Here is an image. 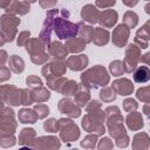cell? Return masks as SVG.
<instances>
[{"instance_id": "14", "label": "cell", "mask_w": 150, "mask_h": 150, "mask_svg": "<svg viewBox=\"0 0 150 150\" xmlns=\"http://www.w3.org/2000/svg\"><path fill=\"white\" fill-rule=\"evenodd\" d=\"M61 142L56 136H40L35 139L32 148L34 149H43V150H55L60 149Z\"/></svg>"}, {"instance_id": "41", "label": "cell", "mask_w": 150, "mask_h": 150, "mask_svg": "<svg viewBox=\"0 0 150 150\" xmlns=\"http://www.w3.org/2000/svg\"><path fill=\"white\" fill-rule=\"evenodd\" d=\"M43 129L47 131V132H57L59 129H60V124H59V120L56 118H47L45 122H43Z\"/></svg>"}, {"instance_id": "63", "label": "cell", "mask_w": 150, "mask_h": 150, "mask_svg": "<svg viewBox=\"0 0 150 150\" xmlns=\"http://www.w3.org/2000/svg\"><path fill=\"white\" fill-rule=\"evenodd\" d=\"M149 127H150V124H149ZM149 131H150V130H149Z\"/></svg>"}, {"instance_id": "62", "label": "cell", "mask_w": 150, "mask_h": 150, "mask_svg": "<svg viewBox=\"0 0 150 150\" xmlns=\"http://www.w3.org/2000/svg\"><path fill=\"white\" fill-rule=\"evenodd\" d=\"M144 1H150V0H144Z\"/></svg>"}, {"instance_id": "32", "label": "cell", "mask_w": 150, "mask_h": 150, "mask_svg": "<svg viewBox=\"0 0 150 150\" xmlns=\"http://www.w3.org/2000/svg\"><path fill=\"white\" fill-rule=\"evenodd\" d=\"M9 69L15 74H21L25 70V61L19 55H11L8 59Z\"/></svg>"}, {"instance_id": "12", "label": "cell", "mask_w": 150, "mask_h": 150, "mask_svg": "<svg viewBox=\"0 0 150 150\" xmlns=\"http://www.w3.org/2000/svg\"><path fill=\"white\" fill-rule=\"evenodd\" d=\"M57 109L61 114H64L66 116H68L70 118H76V117L81 116V107H79L75 103V101H73L68 96H66L59 101Z\"/></svg>"}, {"instance_id": "47", "label": "cell", "mask_w": 150, "mask_h": 150, "mask_svg": "<svg viewBox=\"0 0 150 150\" xmlns=\"http://www.w3.org/2000/svg\"><path fill=\"white\" fill-rule=\"evenodd\" d=\"M29 39H30V32H29V30L20 32L19 35L16 36V45H18V47L26 46V43L28 42Z\"/></svg>"}, {"instance_id": "42", "label": "cell", "mask_w": 150, "mask_h": 150, "mask_svg": "<svg viewBox=\"0 0 150 150\" xmlns=\"http://www.w3.org/2000/svg\"><path fill=\"white\" fill-rule=\"evenodd\" d=\"M136 98L139 100L143 103L150 102V86L146 87H141L136 91Z\"/></svg>"}, {"instance_id": "54", "label": "cell", "mask_w": 150, "mask_h": 150, "mask_svg": "<svg viewBox=\"0 0 150 150\" xmlns=\"http://www.w3.org/2000/svg\"><path fill=\"white\" fill-rule=\"evenodd\" d=\"M134 43H136L141 49H146V48L149 47V42H148V41L142 40V39L137 38V36H135V38H134Z\"/></svg>"}, {"instance_id": "24", "label": "cell", "mask_w": 150, "mask_h": 150, "mask_svg": "<svg viewBox=\"0 0 150 150\" xmlns=\"http://www.w3.org/2000/svg\"><path fill=\"white\" fill-rule=\"evenodd\" d=\"M110 33L103 28V27H96L94 29V33H93V42L94 45L98 46V47H102V46H105L109 40H110Z\"/></svg>"}, {"instance_id": "28", "label": "cell", "mask_w": 150, "mask_h": 150, "mask_svg": "<svg viewBox=\"0 0 150 150\" xmlns=\"http://www.w3.org/2000/svg\"><path fill=\"white\" fill-rule=\"evenodd\" d=\"M132 79L136 83H145L150 80V68L146 66H137L132 73Z\"/></svg>"}, {"instance_id": "15", "label": "cell", "mask_w": 150, "mask_h": 150, "mask_svg": "<svg viewBox=\"0 0 150 150\" xmlns=\"http://www.w3.org/2000/svg\"><path fill=\"white\" fill-rule=\"evenodd\" d=\"M111 87L114 88L116 94L121 95V96H129L135 90L134 83L131 82V80H129L127 77H122V79H117V80L112 81Z\"/></svg>"}, {"instance_id": "51", "label": "cell", "mask_w": 150, "mask_h": 150, "mask_svg": "<svg viewBox=\"0 0 150 150\" xmlns=\"http://www.w3.org/2000/svg\"><path fill=\"white\" fill-rule=\"evenodd\" d=\"M11 79V69L9 67L6 66H1L0 67V82L4 83L5 81Z\"/></svg>"}, {"instance_id": "48", "label": "cell", "mask_w": 150, "mask_h": 150, "mask_svg": "<svg viewBox=\"0 0 150 150\" xmlns=\"http://www.w3.org/2000/svg\"><path fill=\"white\" fill-rule=\"evenodd\" d=\"M114 148V143L109 137H102L97 142V149L100 150H110Z\"/></svg>"}, {"instance_id": "2", "label": "cell", "mask_w": 150, "mask_h": 150, "mask_svg": "<svg viewBox=\"0 0 150 150\" xmlns=\"http://www.w3.org/2000/svg\"><path fill=\"white\" fill-rule=\"evenodd\" d=\"M107 120L105 111L102 109L87 112L81 121V125L84 129V131L89 134H96L98 136H103L105 132V125L104 122Z\"/></svg>"}, {"instance_id": "46", "label": "cell", "mask_w": 150, "mask_h": 150, "mask_svg": "<svg viewBox=\"0 0 150 150\" xmlns=\"http://www.w3.org/2000/svg\"><path fill=\"white\" fill-rule=\"evenodd\" d=\"M138 108V103L136 100L131 98V97H128L123 101V109L127 111V112H131V111H135L136 109Z\"/></svg>"}, {"instance_id": "39", "label": "cell", "mask_w": 150, "mask_h": 150, "mask_svg": "<svg viewBox=\"0 0 150 150\" xmlns=\"http://www.w3.org/2000/svg\"><path fill=\"white\" fill-rule=\"evenodd\" d=\"M15 143H16V138L14 134L0 132V146L1 148H9V146L15 145Z\"/></svg>"}, {"instance_id": "43", "label": "cell", "mask_w": 150, "mask_h": 150, "mask_svg": "<svg viewBox=\"0 0 150 150\" xmlns=\"http://www.w3.org/2000/svg\"><path fill=\"white\" fill-rule=\"evenodd\" d=\"M34 102L30 88H21V104L25 107L30 105Z\"/></svg>"}, {"instance_id": "27", "label": "cell", "mask_w": 150, "mask_h": 150, "mask_svg": "<svg viewBox=\"0 0 150 150\" xmlns=\"http://www.w3.org/2000/svg\"><path fill=\"white\" fill-rule=\"evenodd\" d=\"M86 46H87V42L81 38L75 36V38L66 40V47L69 50V53H73V54H77V53L83 52L86 49Z\"/></svg>"}, {"instance_id": "50", "label": "cell", "mask_w": 150, "mask_h": 150, "mask_svg": "<svg viewBox=\"0 0 150 150\" xmlns=\"http://www.w3.org/2000/svg\"><path fill=\"white\" fill-rule=\"evenodd\" d=\"M115 4H116V0H95V6L97 8H102V9L110 8V7L115 6Z\"/></svg>"}, {"instance_id": "16", "label": "cell", "mask_w": 150, "mask_h": 150, "mask_svg": "<svg viewBox=\"0 0 150 150\" xmlns=\"http://www.w3.org/2000/svg\"><path fill=\"white\" fill-rule=\"evenodd\" d=\"M67 67L73 71H82L84 68H87L89 63V59L86 54H79V55H71L67 57Z\"/></svg>"}, {"instance_id": "49", "label": "cell", "mask_w": 150, "mask_h": 150, "mask_svg": "<svg viewBox=\"0 0 150 150\" xmlns=\"http://www.w3.org/2000/svg\"><path fill=\"white\" fill-rule=\"evenodd\" d=\"M102 109V103L97 100H90L88 102V104L86 105V111L87 112H91V111H96Z\"/></svg>"}, {"instance_id": "34", "label": "cell", "mask_w": 150, "mask_h": 150, "mask_svg": "<svg viewBox=\"0 0 150 150\" xmlns=\"http://www.w3.org/2000/svg\"><path fill=\"white\" fill-rule=\"evenodd\" d=\"M116 96H117V94H116V91L114 90L112 87H107V86L105 87H102V89L100 91V98L104 103H111V102H114L116 100Z\"/></svg>"}, {"instance_id": "55", "label": "cell", "mask_w": 150, "mask_h": 150, "mask_svg": "<svg viewBox=\"0 0 150 150\" xmlns=\"http://www.w3.org/2000/svg\"><path fill=\"white\" fill-rule=\"evenodd\" d=\"M8 55H7V52L5 49H1L0 50V66H5V63L8 61Z\"/></svg>"}, {"instance_id": "22", "label": "cell", "mask_w": 150, "mask_h": 150, "mask_svg": "<svg viewBox=\"0 0 150 150\" xmlns=\"http://www.w3.org/2000/svg\"><path fill=\"white\" fill-rule=\"evenodd\" d=\"M36 139V131L33 128H23L19 134V145L21 146H33Z\"/></svg>"}, {"instance_id": "3", "label": "cell", "mask_w": 150, "mask_h": 150, "mask_svg": "<svg viewBox=\"0 0 150 150\" xmlns=\"http://www.w3.org/2000/svg\"><path fill=\"white\" fill-rule=\"evenodd\" d=\"M20 25V19L16 15L2 14L0 18V46L2 47L6 42H12L16 38L18 27Z\"/></svg>"}, {"instance_id": "35", "label": "cell", "mask_w": 150, "mask_h": 150, "mask_svg": "<svg viewBox=\"0 0 150 150\" xmlns=\"http://www.w3.org/2000/svg\"><path fill=\"white\" fill-rule=\"evenodd\" d=\"M67 81V79L64 76H57V77H50V79H47L46 80V83H47V87L56 93H60L62 86L64 84V82Z\"/></svg>"}, {"instance_id": "18", "label": "cell", "mask_w": 150, "mask_h": 150, "mask_svg": "<svg viewBox=\"0 0 150 150\" xmlns=\"http://www.w3.org/2000/svg\"><path fill=\"white\" fill-rule=\"evenodd\" d=\"M47 48L49 55L55 60H66L69 54V50L67 49L66 45H63L61 41H52Z\"/></svg>"}, {"instance_id": "19", "label": "cell", "mask_w": 150, "mask_h": 150, "mask_svg": "<svg viewBox=\"0 0 150 150\" xmlns=\"http://www.w3.org/2000/svg\"><path fill=\"white\" fill-rule=\"evenodd\" d=\"M118 20V13L115 9H104L100 14L98 23L103 28H112Z\"/></svg>"}, {"instance_id": "29", "label": "cell", "mask_w": 150, "mask_h": 150, "mask_svg": "<svg viewBox=\"0 0 150 150\" xmlns=\"http://www.w3.org/2000/svg\"><path fill=\"white\" fill-rule=\"evenodd\" d=\"M77 27H79L77 35L81 39H83L87 43L93 42V33H94V29L95 28L93 26H90V25H86L83 20L80 21V22H77Z\"/></svg>"}, {"instance_id": "45", "label": "cell", "mask_w": 150, "mask_h": 150, "mask_svg": "<svg viewBox=\"0 0 150 150\" xmlns=\"http://www.w3.org/2000/svg\"><path fill=\"white\" fill-rule=\"evenodd\" d=\"M26 84H27L28 88L34 89V88H36V87L43 86V82H42V80H41L39 76H36V75H28V76L26 77Z\"/></svg>"}, {"instance_id": "13", "label": "cell", "mask_w": 150, "mask_h": 150, "mask_svg": "<svg viewBox=\"0 0 150 150\" xmlns=\"http://www.w3.org/2000/svg\"><path fill=\"white\" fill-rule=\"evenodd\" d=\"M129 36H130V28L128 26H125L124 23H120L112 30L111 41L116 47L122 48V47L127 46Z\"/></svg>"}, {"instance_id": "40", "label": "cell", "mask_w": 150, "mask_h": 150, "mask_svg": "<svg viewBox=\"0 0 150 150\" xmlns=\"http://www.w3.org/2000/svg\"><path fill=\"white\" fill-rule=\"evenodd\" d=\"M135 36H137V38H139V39H142V40H145V41H148V42L150 41V19L146 20L145 23H144L141 28L137 29Z\"/></svg>"}, {"instance_id": "8", "label": "cell", "mask_w": 150, "mask_h": 150, "mask_svg": "<svg viewBox=\"0 0 150 150\" xmlns=\"http://www.w3.org/2000/svg\"><path fill=\"white\" fill-rule=\"evenodd\" d=\"M0 100L7 105L19 107L21 104V88H16L13 84H1Z\"/></svg>"}, {"instance_id": "44", "label": "cell", "mask_w": 150, "mask_h": 150, "mask_svg": "<svg viewBox=\"0 0 150 150\" xmlns=\"http://www.w3.org/2000/svg\"><path fill=\"white\" fill-rule=\"evenodd\" d=\"M33 109L35 110V112H36V115H38V117H39L40 120H43V118H46V117L49 115V107H48L47 104L38 103V104L34 105Z\"/></svg>"}, {"instance_id": "31", "label": "cell", "mask_w": 150, "mask_h": 150, "mask_svg": "<svg viewBox=\"0 0 150 150\" xmlns=\"http://www.w3.org/2000/svg\"><path fill=\"white\" fill-rule=\"evenodd\" d=\"M32 96H33L34 102L42 103V102H47L50 98V91L46 87L40 86V87L32 89Z\"/></svg>"}, {"instance_id": "20", "label": "cell", "mask_w": 150, "mask_h": 150, "mask_svg": "<svg viewBox=\"0 0 150 150\" xmlns=\"http://www.w3.org/2000/svg\"><path fill=\"white\" fill-rule=\"evenodd\" d=\"M125 124H127L128 129L131 130V131L141 130L144 127V121H143L142 114L136 111V110L131 111V112H128V115L125 117Z\"/></svg>"}, {"instance_id": "9", "label": "cell", "mask_w": 150, "mask_h": 150, "mask_svg": "<svg viewBox=\"0 0 150 150\" xmlns=\"http://www.w3.org/2000/svg\"><path fill=\"white\" fill-rule=\"evenodd\" d=\"M141 48L136 43H130L125 48V54L123 59V64L125 73L131 74L137 68V64L141 60Z\"/></svg>"}, {"instance_id": "23", "label": "cell", "mask_w": 150, "mask_h": 150, "mask_svg": "<svg viewBox=\"0 0 150 150\" xmlns=\"http://www.w3.org/2000/svg\"><path fill=\"white\" fill-rule=\"evenodd\" d=\"M131 146L134 150H146L150 148V136L146 132H137L134 138Z\"/></svg>"}, {"instance_id": "10", "label": "cell", "mask_w": 150, "mask_h": 150, "mask_svg": "<svg viewBox=\"0 0 150 150\" xmlns=\"http://www.w3.org/2000/svg\"><path fill=\"white\" fill-rule=\"evenodd\" d=\"M60 13L59 9L56 8H52V9H48L47 11V14H46V19L43 21V25H42V28H41V32L39 34V39L48 47V45L52 42L50 41V38H52V30L54 29V19L55 16Z\"/></svg>"}, {"instance_id": "52", "label": "cell", "mask_w": 150, "mask_h": 150, "mask_svg": "<svg viewBox=\"0 0 150 150\" xmlns=\"http://www.w3.org/2000/svg\"><path fill=\"white\" fill-rule=\"evenodd\" d=\"M56 4L57 0H39V5L43 9H52L56 6Z\"/></svg>"}, {"instance_id": "30", "label": "cell", "mask_w": 150, "mask_h": 150, "mask_svg": "<svg viewBox=\"0 0 150 150\" xmlns=\"http://www.w3.org/2000/svg\"><path fill=\"white\" fill-rule=\"evenodd\" d=\"M107 131L109 132V135L114 139H117V138H120L127 134V130H125L123 122H114V123L107 124Z\"/></svg>"}, {"instance_id": "57", "label": "cell", "mask_w": 150, "mask_h": 150, "mask_svg": "<svg viewBox=\"0 0 150 150\" xmlns=\"http://www.w3.org/2000/svg\"><path fill=\"white\" fill-rule=\"evenodd\" d=\"M139 0H122L123 5H125L127 7H135L138 4Z\"/></svg>"}, {"instance_id": "7", "label": "cell", "mask_w": 150, "mask_h": 150, "mask_svg": "<svg viewBox=\"0 0 150 150\" xmlns=\"http://www.w3.org/2000/svg\"><path fill=\"white\" fill-rule=\"evenodd\" d=\"M18 127L15 114L12 108L6 107L4 102L0 103V132L14 134Z\"/></svg>"}, {"instance_id": "4", "label": "cell", "mask_w": 150, "mask_h": 150, "mask_svg": "<svg viewBox=\"0 0 150 150\" xmlns=\"http://www.w3.org/2000/svg\"><path fill=\"white\" fill-rule=\"evenodd\" d=\"M26 52L30 56V61L34 64L41 66L48 62L50 55L46 52L47 46L39 39V38H30L26 43Z\"/></svg>"}, {"instance_id": "6", "label": "cell", "mask_w": 150, "mask_h": 150, "mask_svg": "<svg viewBox=\"0 0 150 150\" xmlns=\"http://www.w3.org/2000/svg\"><path fill=\"white\" fill-rule=\"evenodd\" d=\"M59 124H60L59 134H60V138L62 142L71 143V142H75L79 139L80 128L76 125V123L71 118L62 117L59 120Z\"/></svg>"}, {"instance_id": "5", "label": "cell", "mask_w": 150, "mask_h": 150, "mask_svg": "<svg viewBox=\"0 0 150 150\" xmlns=\"http://www.w3.org/2000/svg\"><path fill=\"white\" fill-rule=\"evenodd\" d=\"M54 32L60 40H68L77 35L79 27L77 23L67 20V18L56 15L54 19Z\"/></svg>"}, {"instance_id": "33", "label": "cell", "mask_w": 150, "mask_h": 150, "mask_svg": "<svg viewBox=\"0 0 150 150\" xmlns=\"http://www.w3.org/2000/svg\"><path fill=\"white\" fill-rule=\"evenodd\" d=\"M77 89H79V83L76 81H74V80H67L64 82V84L62 86V88L60 90V94H62L63 96L70 97V96H74L76 94Z\"/></svg>"}, {"instance_id": "53", "label": "cell", "mask_w": 150, "mask_h": 150, "mask_svg": "<svg viewBox=\"0 0 150 150\" xmlns=\"http://www.w3.org/2000/svg\"><path fill=\"white\" fill-rule=\"evenodd\" d=\"M115 141H116V145H117L118 148H127V146L129 145V143H130V138H129V136H128L127 134H125L124 136H122V137L115 139Z\"/></svg>"}, {"instance_id": "21", "label": "cell", "mask_w": 150, "mask_h": 150, "mask_svg": "<svg viewBox=\"0 0 150 150\" xmlns=\"http://www.w3.org/2000/svg\"><path fill=\"white\" fill-rule=\"evenodd\" d=\"M6 13L12 15H26L30 12V4L26 1H19V0H12L11 5L5 9Z\"/></svg>"}, {"instance_id": "26", "label": "cell", "mask_w": 150, "mask_h": 150, "mask_svg": "<svg viewBox=\"0 0 150 150\" xmlns=\"http://www.w3.org/2000/svg\"><path fill=\"white\" fill-rule=\"evenodd\" d=\"M74 97H75V103L79 107L83 108L90 101V89H88L87 87H84L81 83V84H79V89H77L76 94L74 95Z\"/></svg>"}, {"instance_id": "36", "label": "cell", "mask_w": 150, "mask_h": 150, "mask_svg": "<svg viewBox=\"0 0 150 150\" xmlns=\"http://www.w3.org/2000/svg\"><path fill=\"white\" fill-rule=\"evenodd\" d=\"M109 71L112 76H122L124 73H125V69H124V64H123V61L121 60H114L109 63Z\"/></svg>"}, {"instance_id": "17", "label": "cell", "mask_w": 150, "mask_h": 150, "mask_svg": "<svg viewBox=\"0 0 150 150\" xmlns=\"http://www.w3.org/2000/svg\"><path fill=\"white\" fill-rule=\"evenodd\" d=\"M101 12L97 9L96 6L91 4H87L81 9V19L84 22H88L89 25H95L98 22Z\"/></svg>"}, {"instance_id": "11", "label": "cell", "mask_w": 150, "mask_h": 150, "mask_svg": "<svg viewBox=\"0 0 150 150\" xmlns=\"http://www.w3.org/2000/svg\"><path fill=\"white\" fill-rule=\"evenodd\" d=\"M67 62H64L63 60H53L50 62H47L43 64L42 69H41V74L43 75V77L50 79V77H57V76H63L67 71Z\"/></svg>"}, {"instance_id": "37", "label": "cell", "mask_w": 150, "mask_h": 150, "mask_svg": "<svg viewBox=\"0 0 150 150\" xmlns=\"http://www.w3.org/2000/svg\"><path fill=\"white\" fill-rule=\"evenodd\" d=\"M138 20H139V18L134 11H127L123 15V23L125 26H128L130 29L135 28L138 25Z\"/></svg>"}, {"instance_id": "56", "label": "cell", "mask_w": 150, "mask_h": 150, "mask_svg": "<svg viewBox=\"0 0 150 150\" xmlns=\"http://www.w3.org/2000/svg\"><path fill=\"white\" fill-rule=\"evenodd\" d=\"M139 61H141L142 63H145V64L150 66V52H148V53H145V54H142Z\"/></svg>"}, {"instance_id": "60", "label": "cell", "mask_w": 150, "mask_h": 150, "mask_svg": "<svg viewBox=\"0 0 150 150\" xmlns=\"http://www.w3.org/2000/svg\"><path fill=\"white\" fill-rule=\"evenodd\" d=\"M144 11H145V13H146V14H149V15H150V2H148V4L144 6Z\"/></svg>"}, {"instance_id": "59", "label": "cell", "mask_w": 150, "mask_h": 150, "mask_svg": "<svg viewBox=\"0 0 150 150\" xmlns=\"http://www.w3.org/2000/svg\"><path fill=\"white\" fill-rule=\"evenodd\" d=\"M11 2H12V0H0V6H1V8L6 9L11 5Z\"/></svg>"}, {"instance_id": "61", "label": "cell", "mask_w": 150, "mask_h": 150, "mask_svg": "<svg viewBox=\"0 0 150 150\" xmlns=\"http://www.w3.org/2000/svg\"><path fill=\"white\" fill-rule=\"evenodd\" d=\"M23 1H26V2H28V4H34V2H36L38 0H23Z\"/></svg>"}, {"instance_id": "1", "label": "cell", "mask_w": 150, "mask_h": 150, "mask_svg": "<svg viewBox=\"0 0 150 150\" xmlns=\"http://www.w3.org/2000/svg\"><path fill=\"white\" fill-rule=\"evenodd\" d=\"M80 79L81 83L88 89H96L100 87H105L110 81V75L103 66L96 64L84 70Z\"/></svg>"}, {"instance_id": "58", "label": "cell", "mask_w": 150, "mask_h": 150, "mask_svg": "<svg viewBox=\"0 0 150 150\" xmlns=\"http://www.w3.org/2000/svg\"><path fill=\"white\" fill-rule=\"evenodd\" d=\"M143 114L146 116H150V102H146L143 105Z\"/></svg>"}, {"instance_id": "38", "label": "cell", "mask_w": 150, "mask_h": 150, "mask_svg": "<svg viewBox=\"0 0 150 150\" xmlns=\"http://www.w3.org/2000/svg\"><path fill=\"white\" fill-rule=\"evenodd\" d=\"M97 142H98V135L96 134H89L87 135L81 142L80 145L84 149H94L97 146Z\"/></svg>"}, {"instance_id": "25", "label": "cell", "mask_w": 150, "mask_h": 150, "mask_svg": "<svg viewBox=\"0 0 150 150\" xmlns=\"http://www.w3.org/2000/svg\"><path fill=\"white\" fill-rule=\"evenodd\" d=\"M18 120L22 124H34L39 120L34 109L29 108H21L18 112Z\"/></svg>"}]
</instances>
